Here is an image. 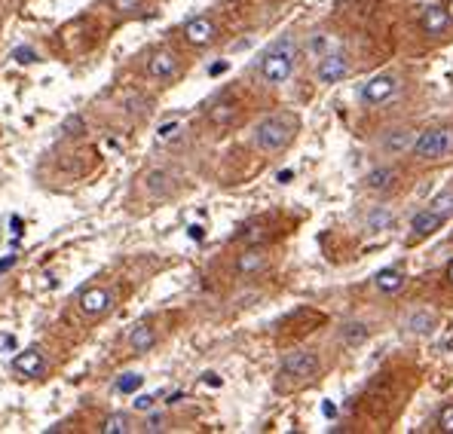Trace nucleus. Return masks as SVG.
<instances>
[{
	"instance_id": "7ed1b4c3",
	"label": "nucleus",
	"mask_w": 453,
	"mask_h": 434,
	"mask_svg": "<svg viewBox=\"0 0 453 434\" xmlns=\"http://www.w3.org/2000/svg\"><path fill=\"white\" fill-rule=\"evenodd\" d=\"M413 156L419 162H441L453 156V126H432L417 135Z\"/></svg>"
},
{
	"instance_id": "473e14b6",
	"label": "nucleus",
	"mask_w": 453,
	"mask_h": 434,
	"mask_svg": "<svg viewBox=\"0 0 453 434\" xmlns=\"http://www.w3.org/2000/svg\"><path fill=\"white\" fill-rule=\"evenodd\" d=\"M12 266H16V254H10V257L0 260V272H6V269H12Z\"/></svg>"
},
{
	"instance_id": "2eb2a0df",
	"label": "nucleus",
	"mask_w": 453,
	"mask_h": 434,
	"mask_svg": "<svg viewBox=\"0 0 453 434\" xmlns=\"http://www.w3.org/2000/svg\"><path fill=\"white\" fill-rule=\"evenodd\" d=\"M156 327L154 324H147V321H144V324H138V327H132V333H129V348H132V352H150V348L156 346Z\"/></svg>"
},
{
	"instance_id": "9b49d317",
	"label": "nucleus",
	"mask_w": 453,
	"mask_h": 434,
	"mask_svg": "<svg viewBox=\"0 0 453 434\" xmlns=\"http://www.w3.org/2000/svg\"><path fill=\"white\" fill-rule=\"evenodd\" d=\"M419 28L429 37H444L453 28V16L444 6H423V12H419Z\"/></svg>"
},
{
	"instance_id": "ddd939ff",
	"label": "nucleus",
	"mask_w": 453,
	"mask_h": 434,
	"mask_svg": "<svg viewBox=\"0 0 453 434\" xmlns=\"http://www.w3.org/2000/svg\"><path fill=\"white\" fill-rule=\"evenodd\" d=\"M267 263H270L267 248L252 245V248H245V251L236 257V272H239V275H258V272H264V269H267Z\"/></svg>"
},
{
	"instance_id": "20e7f679",
	"label": "nucleus",
	"mask_w": 453,
	"mask_h": 434,
	"mask_svg": "<svg viewBox=\"0 0 453 434\" xmlns=\"http://www.w3.org/2000/svg\"><path fill=\"white\" fill-rule=\"evenodd\" d=\"M117 294L108 285H92L77 297V309H80L86 318H104V315L114 309Z\"/></svg>"
},
{
	"instance_id": "6ab92c4d",
	"label": "nucleus",
	"mask_w": 453,
	"mask_h": 434,
	"mask_svg": "<svg viewBox=\"0 0 453 434\" xmlns=\"http://www.w3.org/2000/svg\"><path fill=\"white\" fill-rule=\"evenodd\" d=\"M438 324V318L429 312V309H419V312H413L408 318V331L411 333H419V337H426V333H432Z\"/></svg>"
},
{
	"instance_id": "6e6552de",
	"label": "nucleus",
	"mask_w": 453,
	"mask_h": 434,
	"mask_svg": "<svg viewBox=\"0 0 453 434\" xmlns=\"http://www.w3.org/2000/svg\"><path fill=\"white\" fill-rule=\"evenodd\" d=\"M12 373L22 379H40L46 373V367H49V361H46V355L40 348H25V352H19L16 358H12Z\"/></svg>"
},
{
	"instance_id": "f8f14e48",
	"label": "nucleus",
	"mask_w": 453,
	"mask_h": 434,
	"mask_svg": "<svg viewBox=\"0 0 453 434\" xmlns=\"http://www.w3.org/2000/svg\"><path fill=\"white\" fill-rule=\"evenodd\" d=\"M395 89H398L395 77H392V74H377V77H371V80L365 83L362 98H365V104H383V101H389V98L395 95Z\"/></svg>"
},
{
	"instance_id": "9d476101",
	"label": "nucleus",
	"mask_w": 453,
	"mask_h": 434,
	"mask_svg": "<svg viewBox=\"0 0 453 434\" xmlns=\"http://www.w3.org/2000/svg\"><path fill=\"white\" fill-rule=\"evenodd\" d=\"M350 74V58L343 55V52H325L316 68V77L319 83H325V86H331V83H340L343 77Z\"/></svg>"
},
{
	"instance_id": "cd10ccee",
	"label": "nucleus",
	"mask_w": 453,
	"mask_h": 434,
	"mask_svg": "<svg viewBox=\"0 0 453 434\" xmlns=\"http://www.w3.org/2000/svg\"><path fill=\"white\" fill-rule=\"evenodd\" d=\"M438 429L444 434H453V404H448L441 413H438Z\"/></svg>"
},
{
	"instance_id": "bb28decb",
	"label": "nucleus",
	"mask_w": 453,
	"mask_h": 434,
	"mask_svg": "<svg viewBox=\"0 0 453 434\" xmlns=\"http://www.w3.org/2000/svg\"><path fill=\"white\" fill-rule=\"evenodd\" d=\"M239 239L248 242V245H258V242L267 239V229L260 223H254V227H245V233H239Z\"/></svg>"
},
{
	"instance_id": "c85d7f7f",
	"label": "nucleus",
	"mask_w": 453,
	"mask_h": 434,
	"mask_svg": "<svg viewBox=\"0 0 453 434\" xmlns=\"http://www.w3.org/2000/svg\"><path fill=\"white\" fill-rule=\"evenodd\" d=\"M178 131H181V123H166V126L160 129V141H172Z\"/></svg>"
},
{
	"instance_id": "aec40b11",
	"label": "nucleus",
	"mask_w": 453,
	"mask_h": 434,
	"mask_svg": "<svg viewBox=\"0 0 453 434\" xmlns=\"http://www.w3.org/2000/svg\"><path fill=\"white\" fill-rule=\"evenodd\" d=\"M395 181H398V172L392 166H383V168H374L371 175H367V187L371 190H389V187H395Z\"/></svg>"
},
{
	"instance_id": "5701e85b",
	"label": "nucleus",
	"mask_w": 453,
	"mask_h": 434,
	"mask_svg": "<svg viewBox=\"0 0 453 434\" xmlns=\"http://www.w3.org/2000/svg\"><path fill=\"white\" fill-rule=\"evenodd\" d=\"M389 223H392V212H389V208H383V205H380V208H374V212L367 214L365 227L371 229V233H380V229H386V227H389Z\"/></svg>"
},
{
	"instance_id": "393cba45",
	"label": "nucleus",
	"mask_w": 453,
	"mask_h": 434,
	"mask_svg": "<svg viewBox=\"0 0 453 434\" xmlns=\"http://www.w3.org/2000/svg\"><path fill=\"white\" fill-rule=\"evenodd\" d=\"M110 10L120 12V16H135L138 10H144V0H108Z\"/></svg>"
},
{
	"instance_id": "0eeeda50",
	"label": "nucleus",
	"mask_w": 453,
	"mask_h": 434,
	"mask_svg": "<svg viewBox=\"0 0 453 434\" xmlns=\"http://www.w3.org/2000/svg\"><path fill=\"white\" fill-rule=\"evenodd\" d=\"M181 37H184V43L193 46V49H206V46H212L218 40V25H215V18H208V16H196L181 28Z\"/></svg>"
},
{
	"instance_id": "a878e982",
	"label": "nucleus",
	"mask_w": 453,
	"mask_h": 434,
	"mask_svg": "<svg viewBox=\"0 0 453 434\" xmlns=\"http://www.w3.org/2000/svg\"><path fill=\"white\" fill-rule=\"evenodd\" d=\"M141 383H144V376H138V373H126V376L117 383V392H123V394H132L141 389Z\"/></svg>"
},
{
	"instance_id": "4be33fe9",
	"label": "nucleus",
	"mask_w": 453,
	"mask_h": 434,
	"mask_svg": "<svg viewBox=\"0 0 453 434\" xmlns=\"http://www.w3.org/2000/svg\"><path fill=\"white\" fill-rule=\"evenodd\" d=\"M367 340V324L365 321H346L343 324V343L346 346H362Z\"/></svg>"
},
{
	"instance_id": "c756f323",
	"label": "nucleus",
	"mask_w": 453,
	"mask_h": 434,
	"mask_svg": "<svg viewBox=\"0 0 453 434\" xmlns=\"http://www.w3.org/2000/svg\"><path fill=\"white\" fill-rule=\"evenodd\" d=\"M166 429V419L162 416H150L147 422H144V431H162Z\"/></svg>"
},
{
	"instance_id": "f3484780",
	"label": "nucleus",
	"mask_w": 453,
	"mask_h": 434,
	"mask_svg": "<svg viewBox=\"0 0 453 434\" xmlns=\"http://www.w3.org/2000/svg\"><path fill=\"white\" fill-rule=\"evenodd\" d=\"M441 223H444L441 214H435L432 208H426V212H419V214L411 220V229H413V235H417V239H423V235L438 233V229H441Z\"/></svg>"
},
{
	"instance_id": "f257e3e1",
	"label": "nucleus",
	"mask_w": 453,
	"mask_h": 434,
	"mask_svg": "<svg viewBox=\"0 0 453 434\" xmlns=\"http://www.w3.org/2000/svg\"><path fill=\"white\" fill-rule=\"evenodd\" d=\"M297 131V120L291 114H270L254 126V147L264 153H279L294 141Z\"/></svg>"
},
{
	"instance_id": "423d86ee",
	"label": "nucleus",
	"mask_w": 453,
	"mask_h": 434,
	"mask_svg": "<svg viewBox=\"0 0 453 434\" xmlns=\"http://www.w3.org/2000/svg\"><path fill=\"white\" fill-rule=\"evenodd\" d=\"M147 77L156 83H172L181 74V55L175 49H154L147 58Z\"/></svg>"
},
{
	"instance_id": "dca6fc26",
	"label": "nucleus",
	"mask_w": 453,
	"mask_h": 434,
	"mask_svg": "<svg viewBox=\"0 0 453 434\" xmlns=\"http://www.w3.org/2000/svg\"><path fill=\"white\" fill-rule=\"evenodd\" d=\"M236 116H239V104H236L233 98H218V101L208 107V120H212L215 126H230Z\"/></svg>"
},
{
	"instance_id": "f704fd0d",
	"label": "nucleus",
	"mask_w": 453,
	"mask_h": 434,
	"mask_svg": "<svg viewBox=\"0 0 453 434\" xmlns=\"http://www.w3.org/2000/svg\"><path fill=\"white\" fill-rule=\"evenodd\" d=\"M321 410H325V416H334V413H337V407H334V404H325Z\"/></svg>"
},
{
	"instance_id": "412c9836",
	"label": "nucleus",
	"mask_w": 453,
	"mask_h": 434,
	"mask_svg": "<svg viewBox=\"0 0 453 434\" xmlns=\"http://www.w3.org/2000/svg\"><path fill=\"white\" fill-rule=\"evenodd\" d=\"M135 425H132V416L129 413H110L108 419L101 422V434H129Z\"/></svg>"
},
{
	"instance_id": "c9c22d12",
	"label": "nucleus",
	"mask_w": 453,
	"mask_h": 434,
	"mask_svg": "<svg viewBox=\"0 0 453 434\" xmlns=\"http://www.w3.org/2000/svg\"><path fill=\"white\" fill-rule=\"evenodd\" d=\"M448 285H450V288H453V260H450V263H448Z\"/></svg>"
},
{
	"instance_id": "b1692460",
	"label": "nucleus",
	"mask_w": 453,
	"mask_h": 434,
	"mask_svg": "<svg viewBox=\"0 0 453 434\" xmlns=\"http://www.w3.org/2000/svg\"><path fill=\"white\" fill-rule=\"evenodd\" d=\"M429 208L435 214H441L444 220H448V217H453V190H444V193H438L435 199L429 202Z\"/></svg>"
},
{
	"instance_id": "4468645a",
	"label": "nucleus",
	"mask_w": 453,
	"mask_h": 434,
	"mask_svg": "<svg viewBox=\"0 0 453 434\" xmlns=\"http://www.w3.org/2000/svg\"><path fill=\"white\" fill-rule=\"evenodd\" d=\"M144 190H147L150 199H166L175 190V177L166 172V168H154V172L144 175Z\"/></svg>"
},
{
	"instance_id": "1a4fd4ad",
	"label": "nucleus",
	"mask_w": 453,
	"mask_h": 434,
	"mask_svg": "<svg viewBox=\"0 0 453 434\" xmlns=\"http://www.w3.org/2000/svg\"><path fill=\"white\" fill-rule=\"evenodd\" d=\"M417 135L419 131L411 129V126H395V129L383 131V138H380V150L389 153V156H402V153H408V150H413Z\"/></svg>"
},
{
	"instance_id": "2f4dec72",
	"label": "nucleus",
	"mask_w": 453,
	"mask_h": 434,
	"mask_svg": "<svg viewBox=\"0 0 453 434\" xmlns=\"http://www.w3.org/2000/svg\"><path fill=\"white\" fill-rule=\"evenodd\" d=\"M154 407V394H138L135 398V410H150Z\"/></svg>"
},
{
	"instance_id": "72a5a7b5",
	"label": "nucleus",
	"mask_w": 453,
	"mask_h": 434,
	"mask_svg": "<svg viewBox=\"0 0 453 434\" xmlns=\"http://www.w3.org/2000/svg\"><path fill=\"white\" fill-rule=\"evenodd\" d=\"M190 239H202V227H190Z\"/></svg>"
},
{
	"instance_id": "f03ea898",
	"label": "nucleus",
	"mask_w": 453,
	"mask_h": 434,
	"mask_svg": "<svg viewBox=\"0 0 453 434\" xmlns=\"http://www.w3.org/2000/svg\"><path fill=\"white\" fill-rule=\"evenodd\" d=\"M294 62H297V49H294L291 37H285V40L273 43L270 49L260 55V68L258 71H260V77H264V83L279 86V83H285L288 77H291Z\"/></svg>"
},
{
	"instance_id": "39448f33",
	"label": "nucleus",
	"mask_w": 453,
	"mask_h": 434,
	"mask_svg": "<svg viewBox=\"0 0 453 434\" xmlns=\"http://www.w3.org/2000/svg\"><path fill=\"white\" fill-rule=\"evenodd\" d=\"M321 361L316 352H291L282 358V367H279V376H288V379H297V383H306L319 373Z\"/></svg>"
},
{
	"instance_id": "a211bd4d",
	"label": "nucleus",
	"mask_w": 453,
	"mask_h": 434,
	"mask_svg": "<svg viewBox=\"0 0 453 434\" xmlns=\"http://www.w3.org/2000/svg\"><path fill=\"white\" fill-rule=\"evenodd\" d=\"M374 288H377L380 294H395V291H402V288H404V272H402V269H395V266L380 269V272L374 275Z\"/></svg>"
},
{
	"instance_id": "7c9ffc66",
	"label": "nucleus",
	"mask_w": 453,
	"mask_h": 434,
	"mask_svg": "<svg viewBox=\"0 0 453 434\" xmlns=\"http://www.w3.org/2000/svg\"><path fill=\"white\" fill-rule=\"evenodd\" d=\"M16 62H19V64H31V62H37L34 49H19V52H16Z\"/></svg>"
}]
</instances>
